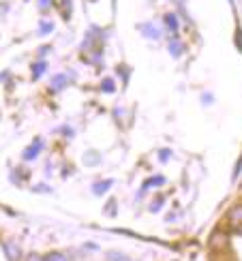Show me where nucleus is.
<instances>
[{
    "label": "nucleus",
    "instance_id": "obj_4",
    "mask_svg": "<svg viewBox=\"0 0 242 261\" xmlns=\"http://www.w3.org/2000/svg\"><path fill=\"white\" fill-rule=\"evenodd\" d=\"M45 261H67V259H65V255H60V253H52V255L45 257Z\"/></svg>",
    "mask_w": 242,
    "mask_h": 261
},
{
    "label": "nucleus",
    "instance_id": "obj_6",
    "mask_svg": "<svg viewBox=\"0 0 242 261\" xmlns=\"http://www.w3.org/2000/svg\"><path fill=\"white\" fill-rule=\"evenodd\" d=\"M110 188V182H105V184H99V186H94V191L96 193H103V191H107Z\"/></svg>",
    "mask_w": 242,
    "mask_h": 261
},
{
    "label": "nucleus",
    "instance_id": "obj_3",
    "mask_svg": "<svg viewBox=\"0 0 242 261\" xmlns=\"http://www.w3.org/2000/svg\"><path fill=\"white\" fill-rule=\"evenodd\" d=\"M165 24L169 26V30H178V17L176 15H172V13L165 15Z\"/></svg>",
    "mask_w": 242,
    "mask_h": 261
},
{
    "label": "nucleus",
    "instance_id": "obj_1",
    "mask_svg": "<svg viewBox=\"0 0 242 261\" xmlns=\"http://www.w3.org/2000/svg\"><path fill=\"white\" fill-rule=\"evenodd\" d=\"M227 221L231 225V231H234V233H242V205H236V208L229 210Z\"/></svg>",
    "mask_w": 242,
    "mask_h": 261
},
{
    "label": "nucleus",
    "instance_id": "obj_8",
    "mask_svg": "<svg viewBox=\"0 0 242 261\" xmlns=\"http://www.w3.org/2000/svg\"><path fill=\"white\" fill-rule=\"evenodd\" d=\"M28 261H43V259H41V257H34V255H30V257H28Z\"/></svg>",
    "mask_w": 242,
    "mask_h": 261
},
{
    "label": "nucleus",
    "instance_id": "obj_2",
    "mask_svg": "<svg viewBox=\"0 0 242 261\" xmlns=\"http://www.w3.org/2000/svg\"><path fill=\"white\" fill-rule=\"evenodd\" d=\"M210 246L212 248H221L223 250V246H225V236H223V233H214V236L210 238Z\"/></svg>",
    "mask_w": 242,
    "mask_h": 261
},
{
    "label": "nucleus",
    "instance_id": "obj_5",
    "mask_svg": "<svg viewBox=\"0 0 242 261\" xmlns=\"http://www.w3.org/2000/svg\"><path fill=\"white\" fill-rule=\"evenodd\" d=\"M62 86H65V77L58 75V77H56V82H54V88L58 90V88H62Z\"/></svg>",
    "mask_w": 242,
    "mask_h": 261
},
{
    "label": "nucleus",
    "instance_id": "obj_7",
    "mask_svg": "<svg viewBox=\"0 0 242 261\" xmlns=\"http://www.w3.org/2000/svg\"><path fill=\"white\" fill-rule=\"evenodd\" d=\"M238 47H242V30H238Z\"/></svg>",
    "mask_w": 242,
    "mask_h": 261
}]
</instances>
